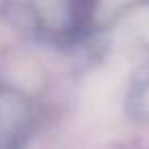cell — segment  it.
<instances>
[{"label": "cell", "mask_w": 149, "mask_h": 149, "mask_svg": "<svg viewBox=\"0 0 149 149\" xmlns=\"http://www.w3.org/2000/svg\"><path fill=\"white\" fill-rule=\"evenodd\" d=\"M31 130V101L18 88L0 81V149H24Z\"/></svg>", "instance_id": "2"}, {"label": "cell", "mask_w": 149, "mask_h": 149, "mask_svg": "<svg viewBox=\"0 0 149 149\" xmlns=\"http://www.w3.org/2000/svg\"><path fill=\"white\" fill-rule=\"evenodd\" d=\"M101 0H20L35 35L57 46H72L92 33Z\"/></svg>", "instance_id": "1"}]
</instances>
